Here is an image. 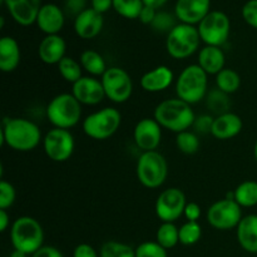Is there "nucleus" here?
Listing matches in <instances>:
<instances>
[{
  "mask_svg": "<svg viewBox=\"0 0 257 257\" xmlns=\"http://www.w3.org/2000/svg\"><path fill=\"white\" fill-rule=\"evenodd\" d=\"M103 14L92 8H87L74 19V32L82 39H93L103 29Z\"/></svg>",
  "mask_w": 257,
  "mask_h": 257,
  "instance_id": "nucleus-18",
  "label": "nucleus"
},
{
  "mask_svg": "<svg viewBox=\"0 0 257 257\" xmlns=\"http://www.w3.org/2000/svg\"><path fill=\"white\" fill-rule=\"evenodd\" d=\"M200 138L196 133L185 131V132L177 133L176 137V146L178 151L185 155H195L200 150Z\"/></svg>",
  "mask_w": 257,
  "mask_h": 257,
  "instance_id": "nucleus-34",
  "label": "nucleus"
},
{
  "mask_svg": "<svg viewBox=\"0 0 257 257\" xmlns=\"http://www.w3.org/2000/svg\"><path fill=\"white\" fill-rule=\"evenodd\" d=\"M156 15H157V10L153 9V8H151V7H146L145 5L142 9V12H141L140 18H138V19H140L141 23H143V24L152 25Z\"/></svg>",
  "mask_w": 257,
  "mask_h": 257,
  "instance_id": "nucleus-45",
  "label": "nucleus"
},
{
  "mask_svg": "<svg viewBox=\"0 0 257 257\" xmlns=\"http://www.w3.org/2000/svg\"><path fill=\"white\" fill-rule=\"evenodd\" d=\"M20 63V48L12 37L0 39V69L4 73L14 72Z\"/></svg>",
  "mask_w": 257,
  "mask_h": 257,
  "instance_id": "nucleus-25",
  "label": "nucleus"
},
{
  "mask_svg": "<svg viewBox=\"0 0 257 257\" xmlns=\"http://www.w3.org/2000/svg\"><path fill=\"white\" fill-rule=\"evenodd\" d=\"M136 173L140 183L146 188H158L167 180V161L157 151L143 152L137 161Z\"/></svg>",
  "mask_w": 257,
  "mask_h": 257,
  "instance_id": "nucleus-7",
  "label": "nucleus"
},
{
  "mask_svg": "<svg viewBox=\"0 0 257 257\" xmlns=\"http://www.w3.org/2000/svg\"><path fill=\"white\" fill-rule=\"evenodd\" d=\"M235 201L241 207H253L257 205V182L245 181L236 187Z\"/></svg>",
  "mask_w": 257,
  "mask_h": 257,
  "instance_id": "nucleus-27",
  "label": "nucleus"
},
{
  "mask_svg": "<svg viewBox=\"0 0 257 257\" xmlns=\"http://www.w3.org/2000/svg\"><path fill=\"white\" fill-rule=\"evenodd\" d=\"M80 65L85 72L89 73L90 75H94V77H98V75L102 77L105 70L108 69L104 58L98 52L90 49L84 50L80 54Z\"/></svg>",
  "mask_w": 257,
  "mask_h": 257,
  "instance_id": "nucleus-26",
  "label": "nucleus"
},
{
  "mask_svg": "<svg viewBox=\"0 0 257 257\" xmlns=\"http://www.w3.org/2000/svg\"><path fill=\"white\" fill-rule=\"evenodd\" d=\"M74 137L68 130L53 128L43 138L45 155L54 162H65L74 152Z\"/></svg>",
  "mask_w": 257,
  "mask_h": 257,
  "instance_id": "nucleus-12",
  "label": "nucleus"
},
{
  "mask_svg": "<svg viewBox=\"0 0 257 257\" xmlns=\"http://www.w3.org/2000/svg\"><path fill=\"white\" fill-rule=\"evenodd\" d=\"M143 7L142 0H113V9L125 19H138Z\"/></svg>",
  "mask_w": 257,
  "mask_h": 257,
  "instance_id": "nucleus-31",
  "label": "nucleus"
},
{
  "mask_svg": "<svg viewBox=\"0 0 257 257\" xmlns=\"http://www.w3.org/2000/svg\"><path fill=\"white\" fill-rule=\"evenodd\" d=\"M176 18L167 12H157L155 20L152 23V28L157 32L170 33L176 27Z\"/></svg>",
  "mask_w": 257,
  "mask_h": 257,
  "instance_id": "nucleus-37",
  "label": "nucleus"
},
{
  "mask_svg": "<svg viewBox=\"0 0 257 257\" xmlns=\"http://www.w3.org/2000/svg\"><path fill=\"white\" fill-rule=\"evenodd\" d=\"M142 2L146 7H151V8H153V9L157 10V9H160V8H162L163 5L168 2V0H142Z\"/></svg>",
  "mask_w": 257,
  "mask_h": 257,
  "instance_id": "nucleus-48",
  "label": "nucleus"
},
{
  "mask_svg": "<svg viewBox=\"0 0 257 257\" xmlns=\"http://www.w3.org/2000/svg\"><path fill=\"white\" fill-rule=\"evenodd\" d=\"M72 94L80 104L97 105L105 98L104 88L99 79L93 77H82L73 84Z\"/></svg>",
  "mask_w": 257,
  "mask_h": 257,
  "instance_id": "nucleus-15",
  "label": "nucleus"
},
{
  "mask_svg": "<svg viewBox=\"0 0 257 257\" xmlns=\"http://www.w3.org/2000/svg\"><path fill=\"white\" fill-rule=\"evenodd\" d=\"M236 237L246 252L257 253V215L242 217L236 227Z\"/></svg>",
  "mask_w": 257,
  "mask_h": 257,
  "instance_id": "nucleus-23",
  "label": "nucleus"
},
{
  "mask_svg": "<svg viewBox=\"0 0 257 257\" xmlns=\"http://www.w3.org/2000/svg\"><path fill=\"white\" fill-rule=\"evenodd\" d=\"M226 57L221 47L205 45L198 52L197 64L205 70L207 74L217 75L222 69H225Z\"/></svg>",
  "mask_w": 257,
  "mask_h": 257,
  "instance_id": "nucleus-24",
  "label": "nucleus"
},
{
  "mask_svg": "<svg viewBox=\"0 0 257 257\" xmlns=\"http://www.w3.org/2000/svg\"><path fill=\"white\" fill-rule=\"evenodd\" d=\"M153 117L161 127L176 133L190 130L196 119L191 104L180 98H171L161 102L156 107Z\"/></svg>",
  "mask_w": 257,
  "mask_h": 257,
  "instance_id": "nucleus-2",
  "label": "nucleus"
},
{
  "mask_svg": "<svg viewBox=\"0 0 257 257\" xmlns=\"http://www.w3.org/2000/svg\"><path fill=\"white\" fill-rule=\"evenodd\" d=\"M73 257H99L94 247L88 243H80L73 251Z\"/></svg>",
  "mask_w": 257,
  "mask_h": 257,
  "instance_id": "nucleus-43",
  "label": "nucleus"
},
{
  "mask_svg": "<svg viewBox=\"0 0 257 257\" xmlns=\"http://www.w3.org/2000/svg\"><path fill=\"white\" fill-rule=\"evenodd\" d=\"M186 205V196L180 188H167L156 200V215L162 222H175L183 215Z\"/></svg>",
  "mask_w": 257,
  "mask_h": 257,
  "instance_id": "nucleus-13",
  "label": "nucleus"
},
{
  "mask_svg": "<svg viewBox=\"0 0 257 257\" xmlns=\"http://www.w3.org/2000/svg\"><path fill=\"white\" fill-rule=\"evenodd\" d=\"M27 256H28L27 253L22 252V251L14 250V251H13L12 253H10V256H9V257H27Z\"/></svg>",
  "mask_w": 257,
  "mask_h": 257,
  "instance_id": "nucleus-49",
  "label": "nucleus"
},
{
  "mask_svg": "<svg viewBox=\"0 0 257 257\" xmlns=\"http://www.w3.org/2000/svg\"><path fill=\"white\" fill-rule=\"evenodd\" d=\"M136 257H168L167 250L157 241H146L136 248Z\"/></svg>",
  "mask_w": 257,
  "mask_h": 257,
  "instance_id": "nucleus-36",
  "label": "nucleus"
},
{
  "mask_svg": "<svg viewBox=\"0 0 257 257\" xmlns=\"http://www.w3.org/2000/svg\"><path fill=\"white\" fill-rule=\"evenodd\" d=\"M99 257H136V250L119 241H107L100 247Z\"/></svg>",
  "mask_w": 257,
  "mask_h": 257,
  "instance_id": "nucleus-33",
  "label": "nucleus"
},
{
  "mask_svg": "<svg viewBox=\"0 0 257 257\" xmlns=\"http://www.w3.org/2000/svg\"><path fill=\"white\" fill-rule=\"evenodd\" d=\"M201 37L195 25L181 23L167 34L166 49L175 59H186L198 50Z\"/></svg>",
  "mask_w": 257,
  "mask_h": 257,
  "instance_id": "nucleus-6",
  "label": "nucleus"
},
{
  "mask_svg": "<svg viewBox=\"0 0 257 257\" xmlns=\"http://www.w3.org/2000/svg\"><path fill=\"white\" fill-rule=\"evenodd\" d=\"M0 135L2 145H7L18 152L33 151L42 141L40 128L25 118H5Z\"/></svg>",
  "mask_w": 257,
  "mask_h": 257,
  "instance_id": "nucleus-1",
  "label": "nucleus"
},
{
  "mask_svg": "<svg viewBox=\"0 0 257 257\" xmlns=\"http://www.w3.org/2000/svg\"><path fill=\"white\" fill-rule=\"evenodd\" d=\"M241 206L235 200L216 201L207 210V222L216 230L227 231L236 228L242 220V210Z\"/></svg>",
  "mask_w": 257,
  "mask_h": 257,
  "instance_id": "nucleus-10",
  "label": "nucleus"
},
{
  "mask_svg": "<svg viewBox=\"0 0 257 257\" xmlns=\"http://www.w3.org/2000/svg\"><path fill=\"white\" fill-rule=\"evenodd\" d=\"M10 240L14 250L33 255L44 242V231L42 225L30 216H22L13 222L10 228Z\"/></svg>",
  "mask_w": 257,
  "mask_h": 257,
  "instance_id": "nucleus-3",
  "label": "nucleus"
},
{
  "mask_svg": "<svg viewBox=\"0 0 257 257\" xmlns=\"http://www.w3.org/2000/svg\"><path fill=\"white\" fill-rule=\"evenodd\" d=\"M32 257H64L63 253L54 246H43Z\"/></svg>",
  "mask_w": 257,
  "mask_h": 257,
  "instance_id": "nucleus-44",
  "label": "nucleus"
},
{
  "mask_svg": "<svg viewBox=\"0 0 257 257\" xmlns=\"http://www.w3.org/2000/svg\"><path fill=\"white\" fill-rule=\"evenodd\" d=\"M173 72L167 65H158L155 69L148 70L141 78V87L150 93H158L166 90L172 84Z\"/></svg>",
  "mask_w": 257,
  "mask_h": 257,
  "instance_id": "nucleus-22",
  "label": "nucleus"
},
{
  "mask_svg": "<svg viewBox=\"0 0 257 257\" xmlns=\"http://www.w3.org/2000/svg\"><path fill=\"white\" fill-rule=\"evenodd\" d=\"M105 97L114 103H124L133 93V83L131 75L119 67H110L102 75Z\"/></svg>",
  "mask_w": 257,
  "mask_h": 257,
  "instance_id": "nucleus-11",
  "label": "nucleus"
},
{
  "mask_svg": "<svg viewBox=\"0 0 257 257\" xmlns=\"http://www.w3.org/2000/svg\"><path fill=\"white\" fill-rule=\"evenodd\" d=\"M201 206L196 202H187L185 207V212H183V216L187 218V221H191V222H198L201 217Z\"/></svg>",
  "mask_w": 257,
  "mask_h": 257,
  "instance_id": "nucleus-41",
  "label": "nucleus"
},
{
  "mask_svg": "<svg viewBox=\"0 0 257 257\" xmlns=\"http://www.w3.org/2000/svg\"><path fill=\"white\" fill-rule=\"evenodd\" d=\"M64 13L58 5L44 4L38 13L35 24L47 35L58 34L64 27Z\"/></svg>",
  "mask_w": 257,
  "mask_h": 257,
  "instance_id": "nucleus-19",
  "label": "nucleus"
},
{
  "mask_svg": "<svg viewBox=\"0 0 257 257\" xmlns=\"http://www.w3.org/2000/svg\"><path fill=\"white\" fill-rule=\"evenodd\" d=\"M9 223H10V217L9 215H8L7 210H0V231H2V232L7 231Z\"/></svg>",
  "mask_w": 257,
  "mask_h": 257,
  "instance_id": "nucleus-47",
  "label": "nucleus"
},
{
  "mask_svg": "<svg viewBox=\"0 0 257 257\" xmlns=\"http://www.w3.org/2000/svg\"><path fill=\"white\" fill-rule=\"evenodd\" d=\"M17 198L14 186L8 181H0V210H8L12 207Z\"/></svg>",
  "mask_w": 257,
  "mask_h": 257,
  "instance_id": "nucleus-38",
  "label": "nucleus"
},
{
  "mask_svg": "<svg viewBox=\"0 0 257 257\" xmlns=\"http://www.w3.org/2000/svg\"><path fill=\"white\" fill-rule=\"evenodd\" d=\"M253 157H255V160L257 162V141L255 142V146H253Z\"/></svg>",
  "mask_w": 257,
  "mask_h": 257,
  "instance_id": "nucleus-50",
  "label": "nucleus"
},
{
  "mask_svg": "<svg viewBox=\"0 0 257 257\" xmlns=\"http://www.w3.org/2000/svg\"><path fill=\"white\" fill-rule=\"evenodd\" d=\"M122 123V115L118 109L105 107L88 115L83 120V132L92 140L104 141L112 137Z\"/></svg>",
  "mask_w": 257,
  "mask_h": 257,
  "instance_id": "nucleus-8",
  "label": "nucleus"
},
{
  "mask_svg": "<svg viewBox=\"0 0 257 257\" xmlns=\"http://www.w3.org/2000/svg\"><path fill=\"white\" fill-rule=\"evenodd\" d=\"M156 241L166 250L173 248L180 242V228L173 222H162L156 232Z\"/></svg>",
  "mask_w": 257,
  "mask_h": 257,
  "instance_id": "nucleus-29",
  "label": "nucleus"
},
{
  "mask_svg": "<svg viewBox=\"0 0 257 257\" xmlns=\"http://www.w3.org/2000/svg\"><path fill=\"white\" fill-rule=\"evenodd\" d=\"M242 127L243 122L240 115L232 112H227L225 114L217 115L213 119L211 135L221 141L231 140L240 135Z\"/></svg>",
  "mask_w": 257,
  "mask_h": 257,
  "instance_id": "nucleus-21",
  "label": "nucleus"
},
{
  "mask_svg": "<svg viewBox=\"0 0 257 257\" xmlns=\"http://www.w3.org/2000/svg\"><path fill=\"white\" fill-rule=\"evenodd\" d=\"M201 40L206 45L221 47L227 42L231 32V22L220 10H211L197 25Z\"/></svg>",
  "mask_w": 257,
  "mask_h": 257,
  "instance_id": "nucleus-9",
  "label": "nucleus"
},
{
  "mask_svg": "<svg viewBox=\"0 0 257 257\" xmlns=\"http://www.w3.org/2000/svg\"><path fill=\"white\" fill-rule=\"evenodd\" d=\"M202 227L198 222L187 221L180 227V243L185 246H192L201 240Z\"/></svg>",
  "mask_w": 257,
  "mask_h": 257,
  "instance_id": "nucleus-35",
  "label": "nucleus"
},
{
  "mask_svg": "<svg viewBox=\"0 0 257 257\" xmlns=\"http://www.w3.org/2000/svg\"><path fill=\"white\" fill-rule=\"evenodd\" d=\"M211 0H177L175 15L181 23L190 25L200 24L211 12Z\"/></svg>",
  "mask_w": 257,
  "mask_h": 257,
  "instance_id": "nucleus-16",
  "label": "nucleus"
},
{
  "mask_svg": "<svg viewBox=\"0 0 257 257\" xmlns=\"http://www.w3.org/2000/svg\"><path fill=\"white\" fill-rule=\"evenodd\" d=\"M208 74L198 64L186 67L176 80L177 98L188 104H196L207 95Z\"/></svg>",
  "mask_w": 257,
  "mask_h": 257,
  "instance_id": "nucleus-4",
  "label": "nucleus"
},
{
  "mask_svg": "<svg viewBox=\"0 0 257 257\" xmlns=\"http://www.w3.org/2000/svg\"><path fill=\"white\" fill-rule=\"evenodd\" d=\"M113 8V0H92V9L99 14H104Z\"/></svg>",
  "mask_w": 257,
  "mask_h": 257,
  "instance_id": "nucleus-46",
  "label": "nucleus"
},
{
  "mask_svg": "<svg viewBox=\"0 0 257 257\" xmlns=\"http://www.w3.org/2000/svg\"><path fill=\"white\" fill-rule=\"evenodd\" d=\"M82 69L80 62H77L70 57H64L58 64V70H59L60 75L64 78V80L72 83V84H74L83 77Z\"/></svg>",
  "mask_w": 257,
  "mask_h": 257,
  "instance_id": "nucleus-32",
  "label": "nucleus"
},
{
  "mask_svg": "<svg viewBox=\"0 0 257 257\" xmlns=\"http://www.w3.org/2000/svg\"><path fill=\"white\" fill-rule=\"evenodd\" d=\"M85 5H87V0H67L65 2V12L68 14L78 17L80 13L87 9Z\"/></svg>",
  "mask_w": 257,
  "mask_h": 257,
  "instance_id": "nucleus-42",
  "label": "nucleus"
},
{
  "mask_svg": "<svg viewBox=\"0 0 257 257\" xmlns=\"http://www.w3.org/2000/svg\"><path fill=\"white\" fill-rule=\"evenodd\" d=\"M241 14L246 24H248L253 29H257V0L246 2L241 9Z\"/></svg>",
  "mask_w": 257,
  "mask_h": 257,
  "instance_id": "nucleus-39",
  "label": "nucleus"
},
{
  "mask_svg": "<svg viewBox=\"0 0 257 257\" xmlns=\"http://www.w3.org/2000/svg\"><path fill=\"white\" fill-rule=\"evenodd\" d=\"M216 85L226 94H232L240 89L241 77L236 70L225 68L216 75Z\"/></svg>",
  "mask_w": 257,
  "mask_h": 257,
  "instance_id": "nucleus-28",
  "label": "nucleus"
},
{
  "mask_svg": "<svg viewBox=\"0 0 257 257\" xmlns=\"http://www.w3.org/2000/svg\"><path fill=\"white\" fill-rule=\"evenodd\" d=\"M213 119H215V118H212L208 114L200 115V117H196L195 123H193L192 127L195 128L196 133L207 135V133H211V130H212Z\"/></svg>",
  "mask_w": 257,
  "mask_h": 257,
  "instance_id": "nucleus-40",
  "label": "nucleus"
},
{
  "mask_svg": "<svg viewBox=\"0 0 257 257\" xmlns=\"http://www.w3.org/2000/svg\"><path fill=\"white\" fill-rule=\"evenodd\" d=\"M206 105L210 109V112L221 115L228 112L231 107V102L228 99V94L223 93L218 88H215L206 97Z\"/></svg>",
  "mask_w": 257,
  "mask_h": 257,
  "instance_id": "nucleus-30",
  "label": "nucleus"
},
{
  "mask_svg": "<svg viewBox=\"0 0 257 257\" xmlns=\"http://www.w3.org/2000/svg\"><path fill=\"white\" fill-rule=\"evenodd\" d=\"M67 43L60 35H45L38 47V55L45 64H59L60 60L65 57Z\"/></svg>",
  "mask_w": 257,
  "mask_h": 257,
  "instance_id": "nucleus-20",
  "label": "nucleus"
},
{
  "mask_svg": "<svg viewBox=\"0 0 257 257\" xmlns=\"http://www.w3.org/2000/svg\"><path fill=\"white\" fill-rule=\"evenodd\" d=\"M8 12L15 23L22 27H29L37 22L38 13L42 8V0H3Z\"/></svg>",
  "mask_w": 257,
  "mask_h": 257,
  "instance_id": "nucleus-17",
  "label": "nucleus"
},
{
  "mask_svg": "<svg viewBox=\"0 0 257 257\" xmlns=\"http://www.w3.org/2000/svg\"><path fill=\"white\" fill-rule=\"evenodd\" d=\"M47 118L54 128L69 130L79 123L82 104L70 93L58 94L48 104Z\"/></svg>",
  "mask_w": 257,
  "mask_h": 257,
  "instance_id": "nucleus-5",
  "label": "nucleus"
},
{
  "mask_svg": "<svg viewBox=\"0 0 257 257\" xmlns=\"http://www.w3.org/2000/svg\"><path fill=\"white\" fill-rule=\"evenodd\" d=\"M133 140L143 152L156 151L162 140V127L155 118H143L136 124Z\"/></svg>",
  "mask_w": 257,
  "mask_h": 257,
  "instance_id": "nucleus-14",
  "label": "nucleus"
}]
</instances>
